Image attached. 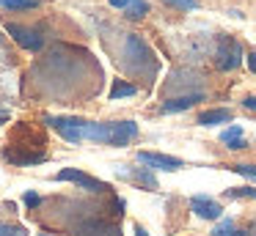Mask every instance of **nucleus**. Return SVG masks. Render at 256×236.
I'll return each instance as SVG.
<instances>
[{"label":"nucleus","mask_w":256,"mask_h":236,"mask_svg":"<svg viewBox=\"0 0 256 236\" xmlns=\"http://www.w3.org/2000/svg\"><path fill=\"white\" fill-rule=\"evenodd\" d=\"M242 60H245V52H242V44L237 41L234 36H218V41H215V63H218V69L220 71H234V69H240L242 66Z\"/></svg>","instance_id":"2"},{"label":"nucleus","mask_w":256,"mask_h":236,"mask_svg":"<svg viewBox=\"0 0 256 236\" xmlns=\"http://www.w3.org/2000/svg\"><path fill=\"white\" fill-rule=\"evenodd\" d=\"M228 170H232V173H240L242 179H248V181H256V162L254 165L237 162V165H228Z\"/></svg>","instance_id":"15"},{"label":"nucleus","mask_w":256,"mask_h":236,"mask_svg":"<svg viewBox=\"0 0 256 236\" xmlns=\"http://www.w3.org/2000/svg\"><path fill=\"white\" fill-rule=\"evenodd\" d=\"M124 14H127L130 19H144V16L149 14V3H146V0H130Z\"/></svg>","instance_id":"14"},{"label":"nucleus","mask_w":256,"mask_h":236,"mask_svg":"<svg viewBox=\"0 0 256 236\" xmlns=\"http://www.w3.org/2000/svg\"><path fill=\"white\" fill-rule=\"evenodd\" d=\"M135 157H138V162L146 165L149 170H168V173H174V170L184 168V159L171 157V154H160V151H138Z\"/></svg>","instance_id":"4"},{"label":"nucleus","mask_w":256,"mask_h":236,"mask_svg":"<svg viewBox=\"0 0 256 236\" xmlns=\"http://www.w3.org/2000/svg\"><path fill=\"white\" fill-rule=\"evenodd\" d=\"M190 212L201 220H220L223 206L218 201H212L210 195H193L190 198Z\"/></svg>","instance_id":"6"},{"label":"nucleus","mask_w":256,"mask_h":236,"mask_svg":"<svg viewBox=\"0 0 256 236\" xmlns=\"http://www.w3.org/2000/svg\"><path fill=\"white\" fill-rule=\"evenodd\" d=\"M39 236H56V234H39Z\"/></svg>","instance_id":"26"},{"label":"nucleus","mask_w":256,"mask_h":236,"mask_svg":"<svg viewBox=\"0 0 256 236\" xmlns=\"http://www.w3.org/2000/svg\"><path fill=\"white\" fill-rule=\"evenodd\" d=\"M108 3H110L113 8H127V5H130V0H108Z\"/></svg>","instance_id":"23"},{"label":"nucleus","mask_w":256,"mask_h":236,"mask_svg":"<svg viewBox=\"0 0 256 236\" xmlns=\"http://www.w3.org/2000/svg\"><path fill=\"white\" fill-rule=\"evenodd\" d=\"M78 236H122V234H118V228H113V225L91 223V225H86V228H80Z\"/></svg>","instance_id":"12"},{"label":"nucleus","mask_w":256,"mask_h":236,"mask_svg":"<svg viewBox=\"0 0 256 236\" xmlns=\"http://www.w3.org/2000/svg\"><path fill=\"white\" fill-rule=\"evenodd\" d=\"M168 3H171V0H168Z\"/></svg>","instance_id":"29"},{"label":"nucleus","mask_w":256,"mask_h":236,"mask_svg":"<svg viewBox=\"0 0 256 236\" xmlns=\"http://www.w3.org/2000/svg\"><path fill=\"white\" fill-rule=\"evenodd\" d=\"M118 176H124V179L135 181V184H140V187H149V190H154V187H157V179L152 176V170H149V168H140V170L118 168Z\"/></svg>","instance_id":"11"},{"label":"nucleus","mask_w":256,"mask_h":236,"mask_svg":"<svg viewBox=\"0 0 256 236\" xmlns=\"http://www.w3.org/2000/svg\"><path fill=\"white\" fill-rule=\"evenodd\" d=\"M6 121H8V113L6 110H0V124H6Z\"/></svg>","instance_id":"25"},{"label":"nucleus","mask_w":256,"mask_h":236,"mask_svg":"<svg viewBox=\"0 0 256 236\" xmlns=\"http://www.w3.org/2000/svg\"><path fill=\"white\" fill-rule=\"evenodd\" d=\"M6 8H36L39 0H3Z\"/></svg>","instance_id":"19"},{"label":"nucleus","mask_w":256,"mask_h":236,"mask_svg":"<svg viewBox=\"0 0 256 236\" xmlns=\"http://www.w3.org/2000/svg\"><path fill=\"white\" fill-rule=\"evenodd\" d=\"M232 121H234V110H228V107H212V110L198 113L196 124H198V126H220V124H232Z\"/></svg>","instance_id":"8"},{"label":"nucleus","mask_w":256,"mask_h":236,"mask_svg":"<svg viewBox=\"0 0 256 236\" xmlns=\"http://www.w3.org/2000/svg\"><path fill=\"white\" fill-rule=\"evenodd\" d=\"M25 203L28 206H39V195L36 192H25Z\"/></svg>","instance_id":"22"},{"label":"nucleus","mask_w":256,"mask_h":236,"mask_svg":"<svg viewBox=\"0 0 256 236\" xmlns=\"http://www.w3.org/2000/svg\"><path fill=\"white\" fill-rule=\"evenodd\" d=\"M242 107L250 110V113H256V96H245L242 99Z\"/></svg>","instance_id":"20"},{"label":"nucleus","mask_w":256,"mask_h":236,"mask_svg":"<svg viewBox=\"0 0 256 236\" xmlns=\"http://www.w3.org/2000/svg\"><path fill=\"white\" fill-rule=\"evenodd\" d=\"M138 137V124L135 121H110V124H96V121H86L83 126V140L105 143V146H127Z\"/></svg>","instance_id":"1"},{"label":"nucleus","mask_w":256,"mask_h":236,"mask_svg":"<svg viewBox=\"0 0 256 236\" xmlns=\"http://www.w3.org/2000/svg\"><path fill=\"white\" fill-rule=\"evenodd\" d=\"M223 195L226 198H256V187H232Z\"/></svg>","instance_id":"17"},{"label":"nucleus","mask_w":256,"mask_h":236,"mask_svg":"<svg viewBox=\"0 0 256 236\" xmlns=\"http://www.w3.org/2000/svg\"><path fill=\"white\" fill-rule=\"evenodd\" d=\"M220 143H226V148H232V151H242V148H248V140H245V129H242L240 124L226 126V129L220 132Z\"/></svg>","instance_id":"10"},{"label":"nucleus","mask_w":256,"mask_h":236,"mask_svg":"<svg viewBox=\"0 0 256 236\" xmlns=\"http://www.w3.org/2000/svg\"><path fill=\"white\" fill-rule=\"evenodd\" d=\"M135 236H149V234L144 231V225H135Z\"/></svg>","instance_id":"24"},{"label":"nucleus","mask_w":256,"mask_h":236,"mask_svg":"<svg viewBox=\"0 0 256 236\" xmlns=\"http://www.w3.org/2000/svg\"><path fill=\"white\" fill-rule=\"evenodd\" d=\"M0 236H28V231L20 228V225H6V223H0Z\"/></svg>","instance_id":"18"},{"label":"nucleus","mask_w":256,"mask_h":236,"mask_svg":"<svg viewBox=\"0 0 256 236\" xmlns=\"http://www.w3.org/2000/svg\"><path fill=\"white\" fill-rule=\"evenodd\" d=\"M245 63H248V69L256 74V52H248V55H245Z\"/></svg>","instance_id":"21"},{"label":"nucleus","mask_w":256,"mask_h":236,"mask_svg":"<svg viewBox=\"0 0 256 236\" xmlns=\"http://www.w3.org/2000/svg\"><path fill=\"white\" fill-rule=\"evenodd\" d=\"M212 236H250V234L242 231V228H234V223H220L215 231H212Z\"/></svg>","instance_id":"16"},{"label":"nucleus","mask_w":256,"mask_h":236,"mask_svg":"<svg viewBox=\"0 0 256 236\" xmlns=\"http://www.w3.org/2000/svg\"><path fill=\"white\" fill-rule=\"evenodd\" d=\"M254 236H256V231H254Z\"/></svg>","instance_id":"28"},{"label":"nucleus","mask_w":256,"mask_h":236,"mask_svg":"<svg viewBox=\"0 0 256 236\" xmlns=\"http://www.w3.org/2000/svg\"><path fill=\"white\" fill-rule=\"evenodd\" d=\"M56 181H72V184L83 187V190H88V192H105V190H108L105 181L94 179V176L83 173V170H78V168H64V170H58V173H56Z\"/></svg>","instance_id":"5"},{"label":"nucleus","mask_w":256,"mask_h":236,"mask_svg":"<svg viewBox=\"0 0 256 236\" xmlns=\"http://www.w3.org/2000/svg\"><path fill=\"white\" fill-rule=\"evenodd\" d=\"M8 30V36H14V41L20 44V47H25V49H30V52H36V49H42V36L36 30H30V27H22V25H8L6 27Z\"/></svg>","instance_id":"7"},{"label":"nucleus","mask_w":256,"mask_h":236,"mask_svg":"<svg viewBox=\"0 0 256 236\" xmlns=\"http://www.w3.org/2000/svg\"><path fill=\"white\" fill-rule=\"evenodd\" d=\"M0 5H3V0H0Z\"/></svg>","instance_id":"27"},{"label":"nucleus","mask_w":256,"mask_h":236,"mask_svg":"<svg viewBox=\"0 0 256 236\" xmlns=\"http://www.w3.org/2000/svg\"><path fill=\"white\" fill-rule=\"evenodd\" d=\"M138 93V88L132 85V82H124V80H116L110 88V99L116 102V99H124V96H135Z\"/></svg>","instance_id":"13"},{"label":"nucleus","mask_w":256,"mask_h":236,"mask_svg":"<svg viewBox=\"0 0 256 236\" xmlns=\"http://www.w3.org/2000/svg\"><path fill=\"white\" fill-rule=\"evenodd\" d=\"M47 124L69 143H83V126H86V118H69V115H50Z\"/></svg>","instance_id":"3"},{"label":"nucleus","mask_w":256,"mask_h":236,"mask_svg":"<svg viewBox=\"0 0 256 236\" xmlns=\"http://www.w3.org/2000/svg\"><path fill=\"white\" fill-rule=\"evenodd\" d=\"M198 102H204V93H184V96H176V99H166L160 104V113H182V110L196 107Z\"/></svg>","instance_id":"9"}]
</instances>
